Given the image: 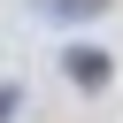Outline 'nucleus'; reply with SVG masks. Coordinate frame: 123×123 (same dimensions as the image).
<instances>
[{
  "label": "nucleus",
  "mask_w": 123,
  "mask_h": 123,
  "mask_svg": "<svg viewBox=\"0 0 123 123\" xmlns=\"http://www.w3.org/2000/svg\"><path fill=\"white\" fill-rule=\"evenodd\" d=\"M15 108H23V85H0V123H8Z\"/></svg>",
  "instance_id": "obj_3"
},
{
  "label": "nucleus",
  "mask_w": 123,
  "mask_h": 123,
  "mask_svg": "<svg viewBox=\"0 0 123 123\" xmlns=\"http://www.w3.org/2000/svg\"><path fill=\"white\" fill-rule=\"evenodd\" d=\"M62 69H69V85H77V92H108V77H115L108 46H69V54H62Z\"/></svg>",
  "instance_id": "obj_1"
},
{
  "label": "nucleus",
  "mask_w": 123,
  "mask_h": 123,
  "mask_svg": "<svg viewBox=\"0 0 123 123\" xmlns=\"http://www.w3.org/2000/svg\"><path fill=\"white\" fill-rule=\"evenodd\" d=\"M46 8H54V15H100L108 0H46Z\"/></svg>",
  "instance_id": "obj_2"
}]
</instances>
